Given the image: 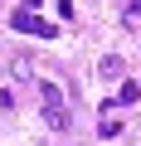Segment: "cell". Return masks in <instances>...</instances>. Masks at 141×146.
<instances>
[{
  "mask_svg": "<svg viewBox=\"0 0 141 146\" xmlns=\"http://www.w3.org/2000/svg\"><path fill=\"white\" fill-rule=\"evenodd\" d=\"M39 98H44V127H54V131H68V112H63V88H58V83H39Z\"/></svg>",
  "mask_w": 141,
  "mask_h": 146,
  "instance_id": "cell-1",
  "label": "cell"
},
{
  "mask_svg": "<svg viewBox=\"0 0 141 146\" xmlns=\"http://www.w3.org/2000/svg\"><path fill=\"white\" fill-rule=\"evenodd\" d=\"M10 29H20V34H44V39L54 34V25H49V20H39V15H29L24 5H20V10L10 15Z\"/></svg>",
  "mask_w": 141,
  "mask_h": 146,
  "instance_id": "cell-2",
  "label": "cell"
},
{
  "mask_svg": "<svg viewBox=\"0 0 141 146\" xmlns=\"http://www.w3.org/2000/svg\"><path fill=\"white\" fill-rule=\"evenodd\" d=\"M97 73H102V78H122V58H117V54H107V58L97 63Z\"/></svg>",
  "mask_w": 141,
  "mask_h": 146,
  "instance_id": "cell-3",
  "label": "cell"
},
{
  "mask_svg": "<svg viewBox=\"0 0 141 146\" xmlns=\"http://www.w3.org/2000/svg\"><path fill=\"white\" fill-rule=\"evenodd\" d=\"M136 98H141V83H131V78H126V83H122V93H117V102H136Z\"/></svg>",
  "mask_w": 141,
  "mask_h": 146,
  "instance_id": "cell-4",
  "label": "cell"
},
{
  "mask_svg": "<svg viewBox=\"0 0 141 146\" xmlns=\"http://www.w3.org/2000/svg\"><path fill=\"white\" fill-rule=\"evenodd\" d=\"M126 15H131V20H141V0H131V5H126Z\"/></svg>",
  "mask_w": 141,
  "mask_h": 146,
  "instance_id": "cell-5",
  "label": "cell"
}]
</instances>
